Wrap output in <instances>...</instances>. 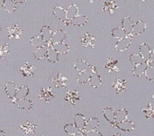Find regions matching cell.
Instances as JSON below:
<instances>
[{
    "instance_id": "5bb4252c",
    "label": "cell",
    "mask_w": 154,
    "mask_h": 136,
    "mask_svg": "<svg viewBox=\"0 0 154 136\" xmlns=\"http://www.w3.org/2000/svg\"><path fill=\"white\" fill-rule=\"evenodd\" d=\"M14 104H15L18 107L23 108V109H30L32 107V103L31 100L27 99L26 97L21 98V99H17L14 102Z\"/></svg>"
},
{
    "instance_id": "4dcf8cb0",
    "label": "cell",
    "mask_w": 154,
    "mask_h": 136,
    "mask_svg": "<svg viewBox=\"0 0 154 136\" xmlns=\"http://www.w3.org/2000/svg\"><path fill=\"white\" fill-rule=\"evenodd\" d=\"M51 31L50 29L49 26H43L41 30V37L46 42H50L51 41Z\"/></svg>"
},
{
    "instance_id": "30bf717a",
    "label": "cell",
    "mask_w": 154,
    "mask_h": 136,
    "mask_svg": "<svg viewBox=\"0 0 154 136\" xmlns=\"http://www.w3.org/2000/svg\"><path fill=\"white\" fill-rule=\"evenodd\" d=\"M46 57L51 63H56L59 61V53L51 47L50 42H49V47H48Z\"/></svg>"
},
{
    "instance_id": "7c38bea8",
    "label": "cell",
    "mask_w": 154,
    "mask_h": 136,
    "mask_svg": "<svg viewBox=\"0 0 154 136\" xmlns=\"http://www.w3.org/2000/svg\"><path fill=\"white\" fill-rule=\"evenodd\" d=\"M52 13H53L54 16H55L57 19H59V20H60V21H62V22H64V23L67 21V17H66V10H65L63 7L56 6V7H54V9H53V11H52Z\"/></svg>"
},
{
    "instance_id": "7bdbcfd3",
    "label": "cell",
    "mask_w": 154,
    "mask_h": 136,
    "mask_svg": "<svg viewBox=\"0 0 154 136\" xmlns=\"http://www.w3.org/2000/svg\"><path fill=\"white\" fill-rule=\"evenodd\" d=\"M13 2H14L15 4H17V3H23V2H24L25 0H12Z\"/></svg>"
},
{
    "instance_id": "8fae6325",
    "label": "cell",
    "mask_w": 154,
    "mask_h": 136,
    "mask_svg": "<svg viewBox=\"0 0 154 136\" xmlns=\"http://www.w3.org/2000/svg\"><path fill=\"white\" fill-rule=\"evenodd\" d=\"M41 99H43L45 102H50V100L54 97V94L51 92V88L50 87H48L47 88H42L41 89V93H40V97Z\"/></svg>"
},
{
    "instance_id": "ee69618b",
    "label": "cell",
    "mask_w": 154,
    "mask_h": 136,
    "mask_svg": "<svg viewBox=\"0 0 154 136\" xmlns=\"http://www.w3.org/2000/svg\"><path fill=\"white\" fill-rule=\"evenodd\" d=\"M4 1H5V0H0V8L3 6V5H4Z\"/></svg>"
},
{
    "instance_id": "f546056e",
    "label": "cell",
    "mask_w": 154,
    "mask_h": 136,
    "mask_svg": "<svg viewBox=\"0 0 154 136\" xmlns=\"http://www.w3.org/2000/svg\"><path fill=\"white\" fill-rule=\"evenodd\" d=\"M21 128H22V130H23L24 135H31V134H33L35 133L36 125H32V124L28 121L27 124H26L25 125H22Z\"/></svg>"
},
{
    "instance_id": "8992f818",
    "label": "cell",
    "mask_w": 154,
    "mask_h": 136,
    "mask_svg": "<svg viewBox=\"0 0 154 136\" xmlns=\"http://www.w3.org/2000/svg\"><path fill=\"white\" fill-rule=\"evenodd\" d=\"M66 38V32L62 31V30H58L55 32H53V34H51V38L50 41L51 44H54V43H58L60 42H63Z\"/></svg>"
},
{
    "instance_id": "b9f144b4",
    "label": "cell",
    "mask_w": 154,
    "mask_h": 136,
    "mask_svg": "<svg viewBox=\"0 0 154 136\" xmlns=\"http://www.w3.org/2000/svg\"><path fill=\"white\" fill-rule=\"evenodd\" d=\"M9 53H10V50L8 44H0V58L4 59Z\"/></svg>"
},
{
    "instance_id": "8d00e7d4",
    "label": "cell",
    "mask_w": 154,
    "mask_h": 136,
    "mask_svg": "<svg viewBox=\"0 0 154 136\" xmlns=\"http://www.w3.org/2000/svg\"><path fill=\"white\" fill-rule=\"evenodd\" d=\"M111 34L114 38H116V39H121L123 37H125L127 33L125 32V31L123 29V28H119V27H116L115 29L112 30L111 32Z\"/></svg>"
},
{
    "instance_id": "9a60e30c",
    "label": "cell",
    "mask_w": 154,
    "mask_h": 136,
    "mask_svg": "<svg viewBox=\"0 0 154 136\" xmlns=\"http://www.w3.org/2000/svg\"><path fill=\"white\" fill-rule=\"evenodd\" d=\"M81 43H82L83 47L90 46V47L94 48L95 44H96V39H95V37L91 36L89 33H86L85 36L81 39Z\"/></svg>"
},
{
    "instance_id": "ba28073f",
    "label": "cell",
    "mask_w": 154,
    "mask_h": 136,
    "mask_svg": "<svg viewBox=\"0 0 154 136\" xmlns=\"http://www.w3.org/2000/svg\"><path fill=\"white\" fill-rule=\"evenodd\" d=\"M78 100H79L78 90H70V91L67 92V95L65 97V101L67 103H69L71 106H74Z\"/></svg>"
},
{
    "instance_id": "60d3db41",
    "label": "cell",
    "mask_w": 154,
    "mask_h": 136,
    "mask_svg": "<svg viewBox=\"0 0 154 136\" xmlns=\"http://www.w3.org/2000/svg\"><path fill=\"white\" fill-rule=\"evenodd\" d=\"M146 79L152 81L154 79V68L152 65H147V68L144 71Z\"/></svg>"
},
{
    "instance_id": "9c48e42d",
    "label": "cell",
    "mask_w": 154,
    "mask_h": 136,
    "mask_svg": "<svg viewBox=\"0 0 154 136\" xmlns=\"http://www.w3.org/2000/svg\"><path fill=\"white\" fill-rule=\"evenodd\" d=\"M88 19L87 16H85V15H78V14L69 20L70 24H73V25H76V26H83V25L88 23Z\"/></svg>"
},
{
    "instance_id": "ac0fdd59",
    "label": "cell",
    "mask_w": 154,
    "mask_h": 136,
    "mask_svg": "<svg viewBox=\"0 0 154 136\" xmlns=\"http://www.w3.org/2000/svg\"><path fill=\"white\" fill-rule=\"evenodd\" d=\"M118 5L116 4V0H109L106 1L103 4V10L109 14H113L116 9H117Z\"/></svg>"
},
{
    "instance_id": "603a6c76",
    "label": "cell",
    "mask_w": 154,
    "mask_h": 136,
    "mask_svg": "<svg viewBox=\"0 0 154 136\" xmlns=\"http://www.w3.org/2000/svg\"><path fill=\"white\" fill-rule=\"evenodd\" d=\"M118 64V61L116 60H112V59H109L107 60V62L105 64V68L108 70V72H113V71H116V72H119L120 70L117 66Z\"/></svg>"
},
{
    "instance_id": "d590c367",
    "label": "cell",
    "mask_w": 154,
    "mask_h": 136,
    "mask_svg": "<svg viewBox=\"0 0 154 136\" xmlns=\"http://www.w3.org/2000/svg\"><path fill=\"white\" fill-rule=\"evenodd\" d=\"M31 43H32V46H34L36 48H39V47L47 45L49 42H46L41 36H35V37L31 38Z\"/></svg>"
},
{
    "instance_id": "ab89813d",
    "label": "cell",
    "mask_w": 154,
    "mask_h": 136,
    "mask_svg": "<svg viewBox=\"0 0 154 136\" xmlns=\"http://www.w3.org/2000/svg\"><path fill=\"white\" fill-rule=\"evenodd\" d=\"M130 60L132 63L134 64H139V63H143V62H145V60L140 55V53H135V54H132L130 56Z\"/></svg>"
},
{
    "instance_id": "e0dca14e",
    "label": "cell",
    "mask_w": 154,
    "mask_h": 136,
    "mask_svg": "<svg viewBox=\"0 0 154 136\" xmlns=\"http://www.w3.org/2000/svg\"><path fill=\"white\" fill-rule=\"evenodd\" d=\"M51 47H52L58 53L66 54V53L69 52V47L66 43H64V42H58V43H54V44H51Z\"/></svg>"
},
{
    "instance_id": "f1b7e54d",
    "label": "cell",
    "mask_w": 154,
    "mask_h": 136,
    "mask_svg": "<svg viewBox=\"0 0 154 136\" xmlns=\"http://www.w3.org/2000/svg\"><path fill=\"white\" fill-rule=\"evenodd\" d=\"M134 23L132 21V19L130 17H124L123 19V23H122V28L125 31V32L127 34L131 33L132 32V28H133Z\"/></svg>"
},
{
    "instance_id": "74e56055",
    "label": "cell",
    "mask_w": 154,
    "mask_h": 136,
    "mask_svg": "<svg viewBox=\"0 0 154 136\" xmlns=\"http://www.w3.org/2000/svg\"><path fill=\"white\" fill-rule=\"evenodd\" d=\"M4 9L8 13H13L16 9V4L12 0H5L4 1Z\"/></svg>"
},
{
    "instance_id": "f6af8a7d",
    "label": "cell",
    "mask_w": 154,
    "mask_h": 136,
    "mask_svg": "<svg viewBox=\"0 0 154 136\" xmlns=\"http://www.w3.org/2000/svg\"><path fill=\"white\" fill-rule=\"evenodd\" d=\"M5 134L3 132V131H0V136H5Z\"/></svg>"
},
{
    "instance_id": "3957f363",
    "label": "cell",
    "mask_w": 154,
    "mask_h": 136,
    "mask_svg": "<svg viewBox=\"0 0 154 136\" xmlns=\"http://www.w3.org/2000/svg\"><path fill=\"white\" fill-rule=\"evenodd\" d=\"M8 31V38H14V39H19L20 36L23 33V29H21L18 25H10L7 27Z\"/></svg>"
},
{
    "instance_id": "277c9868",
    "label": "cell",
    "mask_w": 154,
    "mask_h": 136,
    "mask_svg": "<svg viewBox=\"0 0 154 136\" xmlns=\"http://www.w3.org/2000/svg\"><path fill=\"white\" fill-rule=\"evenodd\" d=\"M146 28H147V24H146L145 22H143V21H138L137 23H135L133 25L131 34H133V35L141 34V33H143V32H145Z\"/></svg>"
},
{
    "instance_id": "bcb514c9",
    "label": "cell",
    "mask_w": 154,
    "mask_h": 136,
    "mask_svg": "<svg viewBox=\"0 0 154 136\" xmlns=\"http://www.w3.org/2000/svg\"><path fill=\"white\" fill-rule=\"evenodd\" d=\"M88 1H89V3H93V2H94L95 0H88Z\"/></svg>"
},
{
    "instance_id": "7402d4cb",
    "label": "cell",
    "mask_w": 154,
    "mask_h": 136,
    "mask_svg": "<svg viewBox=\"0 0 154 136\" xmlns=\"http://www.w3.org/2000/svg\"><path fill=\"white\" fill-rule=\"evenodd\" d=\"M90 75H91V70H81L78 76V82L79 84H85V83L88 82Z\"/></svg>"
},
{
    "instance_id": "d6986e66",
    "label": "cell",
    "mask_w": 154,
    "mask_h": 136,
    "mask_svg": "<svg viewBox=\"0 0 154 136\" xmlns=\"http://www.w3.org/2000/svg\"><path fill=\"white\" fill-rule=\"evenodd\" d=\"M113 88L116 89V94H120L124 91H126V81L117 79L116 81L113 84Z\"/></svg>"
},
{
    "instance_id": "83f0119b",
    "label": "cell",
    "mask_w": 154,
    "mask_h": 136,
    "mask_svg": "<svg viewBox=\"0 0 154 136\" xmlns=\"http://www.w3.org/2000/svg\"><path fill=\"white\" fill-rule=\"evenodd\" d=\"M74 122H75V125L77 128H79V130L84 129L85 127V124H86V118L84 116H82L81 114H78L75 116L74 117Z\"/></svg>"
},
{
    "instance_id": "ffe728a7",
    "label": "cell",
    "mask_w": 154,
    "mask_h": 136,
    "mask_svg": "<svg viewBox=\"0 0 154 136\" xmlns=\"http://www.w3.org/2000/svg\"><path fill=\"white\" fill-rule=\"evenodd\" d=\"M15 90H16V86L13 82H8L5 85V92L8 97L10 98L11 102L14 99V95H15Z\"/></svg>"
},
{
    "instance_id": "d6a6232c",
    "label": "cell",
    "mask_w": 154,
    "mask_h": 136,
    "mask_svg": "<svg viewBox=\"0 0 154 136\" xmlns=\"http://www.w3.org/2000/svg\"><path fill=\"white\" fill-rule=\"evenodd\" d=\"M103 114L105 118L109 122V123H114L115 122V111L111 107H106L103 110Z\"/></svg>"
},
{
    "instance_id": "836d02e7",
    "label": "cell",
    "mask_w": 154,
    "mask_h": 136,
    "mask_svg": "<svg viewBox=\"0 0 154 136\" xmlns=\"http://www.w3.org/2000/svg\"><path fill=\"white\" fill-rule=\"evenodd\" d=\"M78 13H79V7L76 5H71L66 10V17H67V19L70 20L71 18L76 16L78 14Z\"/></svg>"
},
{
    "instance_id": "7a4b0ae2",
    "label": "cell",
    "mask_w": 154,
    "mask_h": 136,
    "mask_svg": "<svg viewBox=\"0 0 154 136\" xmlns=\"http://www.w3.org/2000/svg\"><path fill=\"white\" fill-rule=\"evenodd\" d=\"M139 51H140V55L146 60H148L149 59L152 58V55H153V51L151 50L150 46L147 44V43H143L140 48H139Z\"/></svg>"
},
{
    "instance_id": "cb8c5ba5",
    "label": "cell",
    "mask_w": 154,
    "mask_h": 136,
    "mask_svg": "<svg viewBox=\"0 0 154 136\" xmlns=\"http://www.w3.org/2000/svg\"><path fill=\"white\" fill-rule=\"evenodd\" d=\"M48 47H49V43L45 46H42V47H39L37 48V50L35 51L34 52V58L36 60H42L43 59L44 57H46V54H47V51H48Z\"/></svg>"
},
{
    "instance_id": "2e32d148",
    "label": "cell",
    "mask_w": 154,
    "mask_h": 136,
    "mask_svg": "<svg viewBox=\"0 0 154 136\" xmlns=\"http://www.w3.org/2000/svg\"><path fill=\"white\" fill-rule=\"evenodd\" d=\"M90 85L94 88H97L101 83H102V80H101V78L100 76L97 73V71L95 72H91V75H90V78L88 79Z\"/></svg>"
},
{
    "instance_id": "7dc6e473",
    "label": "cell",
    "mask_w": 154,
    "mask_h": 136,
    "mask_svg": "<svg viewBox=\"0 0 154 136\" xmlns=\"http://www.w3.org/2000/svg\"><path fill=\"white\" fill-rule=\"evenodd\" d=\"M143 1H144V0H143Z\"/></svg>"
},
{
    "instance_id": "e575fe53",
    "label": "cell",
    "mask_w": 154,
    "mask_h": 136,
    "mask_svg": "<svg viewBox=\"0 0 154 136\" xmlns=\"http://www.w3.org/2000/svg\"><path fill=\"white\" fill-rule=\"evenodd\" d=\"M146 68H147V63L146 62H143V63L136 64V66L134 69V75L136 76V77L142 76L144 73Z\"/></svg>"
},
{
    "instance_id": "4fadbf2b",
    "label": "cell",
    "mask_w": 154,
    "mask_h": 136,
    "mask_svg": "<svg viewBox=\"0 0 154 136\" xmlns=\"http://www.w3.org/2000/svg\"><path fill=\"white\" fill-rule=\"evenodd\" d=\"M28 93H29V88L26 86H23V87H21V88H16L15 95H14V99L12 101V103H14L17 99H21V98L26 97Z\"/></svg>"
},
{
    "instance_id": "4316f807",
    "label": "cell",
    "mask_w": 154,
    "mask_h": 136,
    "mask_svg": "<svg viewBox=\"0 0 154 136\" xmlns=\"http://www.w3.org/2000/svg\"><path fill=\"white\" fill-rule=\"evenodd\" d=\"M127 116H128V113L125 109H120L119 111L115 113V122L114 123L117 124V123L126 120Z\"/></svg>"
},
{
    "instance_id": "1f68e13d",
    "label": "cell",
    "mask_w": 154,
    "mask_h": 136,
    "mask_svg": "<svg viewBox=\"0 0 154 136\" xmlns=\"http://www.w3.org/2000/svg\"><path fill=\"white\" fill-rule=\"evenodd\" d=\"M74 67L78 70H79V71H81V70H91V68H92V66L91 65H89L88 62H86L85 60H78L75 63H74Z\"/></svg>"
},
{
    "instance_id": "f35d334b",
    "label": "cell",
    "mask_w": 154,
    "mask_h": 136,
    "mask_svg": "<svg viewBox=\"0 0 154 136\" xmlns=\"http://www.w3.org/2000/svg\"><path fill=\"white\" fill-rule=\"evenodd\" d=\"M143 113L144 114L145 118H147V119L152 118L154 116V108L153 107H152V105L150 103V104L148 105V107H146L143 110Z\"/></svg>"
},
{
    "instance_id": "6da1fadb",
    "label": "cell",
    "mask_w": 154,
    "mask_h": 136,
    "mask_svg": "<svg viewBox=\"0 0 154 136\" xmlns=\"http://www.w3.org/2000/svg\"><path fill=\"white\" fill-rule=\"evenodd\" d=\"M134 35L129 33V35H125V37L119 39V41L117 42V43L116 44V50L117 51H125L131 44L132 40H133Z\"/></svg>"
},
{
    "instance_id": "484cf974",
    "label": "cell",
    "mask_w": 154,
    "mask_h": 136,
    "mask_svg": "<svg viewBox=\"0 0 154 136\" xmlns=\"http://www.w3.org/2000/svg\"><path fill=\"white\" fill-rule=\"evenodd\" d=\"M64 130L69 135H82L80 130L79 128H77L75 125H72V124H69V125H65Z\"/></svg>"
},
{
    "instance_id": "5b68a950",
    "label": "cell",
    "mask_w": 154,
    "mask_h": 136,
    "mask_svg": "<svg viewBox=\"0 0 154 136\" xmlns=\"http://www.w3.org/2000/svg\"><path fill=\"white\" fill-rule=\"evenodd\" d=\"M112 125L120 129V130H123V131H126V132H129V131H133L134 130V125L131 122V121H122L120 123H117V124H115V123H112Z\"/></svg>"
},
{
    "instance_id": "52a82bcc",
    "label": "cell",
    "mask_w": 154,
    "mask_h": 136,
    "mask_svg": "<svg viewBox=\"0 0 154 136\" xmlns=\"http://www.w3.org/2000/svg\"><path fill=\"white\" fill-rule=\"evenodd\" d=\"M52 82L55 85V88H65L68 83V79L64 75L59 73L54 79H52Z\"/></svg>"
},
{
    "instance_id": "44dd1931",
    "label": "cell",
    "mask_w": 154,
    "mask_h": 136,
    "mask_svg": "<svg viewBox=\"0 0 154 136\" xmlns=\"http://www.w3.org/2000/svg\"><path fill=\"white\" fill-rule=\"evenodd\" d=\"M98 126H99V121H98V119L96 118V117H92L88 122L86 121L84 129L86 131H91V130H96Z\"/></svg>"
},
{
    "instance_id": "d4e9b609",
    "label": "cell",
    "mask_w": 154,
    "mask_h": 136,
    "mask_svg": "<svg viewBox=\"0 0 154 136\" xmlns=\"http://www.w3.org/2000/svg\"><path fill=\"white\" fill-rule=\"evenodd\" d=\"M34 70H35V67L29 65L28 62H26L24 64V66H23L21 68V71H22V74L23 77H32Z\"/></svg>"
}]
</instances>
